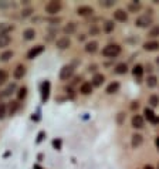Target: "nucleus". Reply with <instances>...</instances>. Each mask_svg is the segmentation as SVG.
Returning a JSON list of instances; mask_svg holds the SVG:
<instances>
[{"mask_svg": "<svg viewBox=\"0 0 159 169\" xmlns=\"http://www.w3.org/2000/svg\"><path fill=\"white\" fill-rule=\"evenodd\" d=\"M158 169H159V164H158Z\"/></svg>", "mask_w": 159, "mask_h": 169, "instance_id": "obj_43", "label": "nucleus"}, {"mask_svg": "<svg viewBox=\"0 0 159 169\" xmlns=\"http://www.w3.org/2000/svg\"><path fill=\"white\" fill-rule=\"evenodd\" d=\"M90 33H91V34H97V33H98V29H95V27H92V29L90 30Z\"/></svg>", "mask_w": 159, "mask_h": 169, "instance_id": "obj_37", "label": "nucleus"}, {"mask_svg": "<svg viewBox=\"0 0 159 169\" xmlns=\"http://www.w3.org/2000/svg\"><path fill=\"white\" fill-rule=\"evenodd\" d=\"M78 40H80V41H82V40H85V36H84V34H81V36H78Z\"/></svg>", "mask_w": 159, "mask_h": 169, "instance_id": "obj_39", "label": "nucleus"}, {"mask_svg": "<svg viewBox=\"0 0 159 169\" xmlns=\"http://www.w3.org/2000/svg\"><path fill=\"white\" fill-rule=\"evenodd\" d=\"M13 27L9 24H0V34H7L10 30H12Z\"/></svg>", "mask_w": 159, "mask_h": 169, "instance_id": "obj_27", "label": "nucleus"}, {"mask_svg": "<svg viewBox=\"0 0 159 169\" xmlns=\"http://www.w3.org/2000/svg\"><path fill=\"white\" fill-rule=\"evenodd\" d=\"M6 111H7L6 104H0V120H3L4 117H6Z\"/></svg>", "mask_w": 159, "mask_h": 169, "instance_id": "obj_30", "label": "nucleus"}, {"mask_svg": "<svg viewBox=\"0 0 159 169\" xmlns=\"http://www.w3.org/2000/svg\"><path fill=\"white\" fill-rule=\"evenodd\" d=\"M17 107H19V104L17 102H12V105H10V115H13V114L16 112Z\"/></svg>", "mask_w": 159, "mask_h": 169, "instance_id": "obj_34", "label": "nucleus"}, {"mask_svg": "<svg viewBox=\"0 0 159 169\" xmlns=\"http://www.w3.org/2000/svg\"><path fill=\"white\" fill-rule=\"evenodd\" d=\"M156 84H158V78H156L155 75H151V77H148L146 85L149 87V88H154V87H156Z\"/></svg>", "mask_w": 159, "mask_h": 169, "instance_id": "obj_23", "label": "nucleus"}, {"mask_svg": "<svg viewBox=\"0 0 159 169\" xmlns=\"http://www.w3.org/2000/svg\"><path fill=\"white\" fill-rule=\"evenodd\" d=\"M149 104H151L152 107H158V105H159V97H158V95H151V98H149Z\"/></svg>", "mask_w": 159, "mask_h": 169, "instance_id": "obj_28", "label": "nucleus"}, {"mask_svg": "<svg viewBox=\"0 0 159 169\" xmlns=\"http://www.w3.org/2000/svg\"><path fill=\"white\" fill-rule=\"evenodd\" d=\"M118 90H119L118 83H111L110 85L107 87V92H108V94H114V92H117Z\"/></svg>", "mask_w": 159, "mask_h": 169, "instance_id": "obj_22", "label": "nucleus"}, {"mask_svg": "<svg viewBox=\"0 0 159 169\" xmlns=\"http://www.w3.org/2000/svg\"><path fill=\"white\" fill-rule=\"evenodd\" d=\"M127 71H128V67L125 63H121V64H118V66L115 67V73L117 74H125Z\"/></svg>", "mask_w": 159, "mask_h": 169, "instance_id": "obj_21", "label": "nucleus"}, {"mask_svg": "<svg viewBox=\"0 0 159 169\" xmlns=\"http://www.w3.org/2000/svg\"><path fill=\"white\" fill-rule=\"evenodd\" d=\"M128 9H129V12H134V13H136L141 9V4L138 3V2H134V3H131L129 6H128Z\"/></svg>", "mask_w": 159, "mask_h": 169, "instance_id": "obj_25", "label": "nucleus"}, {"mask_svg": "<svg viewBox=\"0 0 159 169\" xmlns=\"http://www.w3.org/2000/svg\"><path fill=\"white\" fill-rule=\"evenodd\" d=\"M132 74H134V77L135 78H138V80H141L142 78V74H143V68H142V66H135L134 67V70H132Z\"/></svg>", "mask_w": 159, "mask_h": 169, "instance_id": "obj_17", "label": "nucleus"}, {"mask_svg": "<svg viewBox=\"0 0 159 169\" xmlns=\"http://www.w3.org/2000/svg\"><path fill=\"white\" fill-rule=\"evenodd\" d=\"M43 50H44V47H43V45H36V47H33V49L30 50L29 53H27V58H29V60H33V58H36L38 54L43 53Z\"/></svg>", "mask_w": 159, "mask_h": 169, "instance_id": "obj_5", "label": "nucleus"}, {"mask_svg": "<svg viewBox=\"0 0 159 169\" xmlns=\"http://www.w3.org/2000/svg\"><path fill=\"white\" fill-rule=\"evenodd\" d=\"M12 57H13V51H4V53L0 56V60H2V61H9Z\"/></svg>", "mask_w": 159, "mask_h": 169, "instance_id": "obj_24", "label": "nucleus"}, {"mask_svg": "<svg viewBox=\"0 0 159 169\" xmlns=\"http://www.w3.org/2000/svg\"><path fill=\"white\" fill-rule=\"evenodd\" d=\"M119 53H121V47H119L118 44H108L102 50V54H104L105 57H111V58L117 57Z\"/></svg>", "mask_w": 159, "mask_h": 169, "instance_id": "obj_1", "label": "nucleus"}, {"mask_svg": "<svg viewBox=\"0 0 159 169\" xmlns=\"http://www.w3.org/2000/svg\"><path fill=\"white\" fill-rule=\"evenodd\" d=\"M26 92H27V88H24V87H23V88H20V90H19V99H23L26 97Z\"/></svg>", "mask_w": 159, "mask_h": 169, "instance_id": "obj_32", "label": "nucleus"}, {"mask_svg": "<svg viewBox=\"0 0 159 169\" xmlns=\"http://www.w3.org/2000/svg\"><path fill=\"white\" fill-rule=\"evenodd\" d=\"M61 10V3L60 2H56V0H53V2H49L47 3V6H45V12L49 13V14H57L58 12Z\"/></svg>", "mask_w": 159, "mask_h": 169, "instance_id": "obj_2", "label": "nucleus"}, {"mask_svg": "<svg viewBox=\"0 0 159 169\" xmlns=\"http://www.w3.org/2000/svg\"><path fill=\"white\" fill-rule=\"evenodd\" d=\"M114 17L118 21H127L128 20V14L124 12V10H121V9H119V10H117V12L114 13Z\"/></svg>", "mask_w": 159, "mask_h": 169, "instance_id": "obj_13", "label": "nucleus"}, {"mask_svg": "<svg viewBox=\"0 0 159 169\" xmlns=\"http://www.w3.org/2000/svg\"><path fill=\"white\" fill-rule=\"evenodd\" d=\"M74 73V68L71 66H64L61 68V71H60V78L61 80H68L71 75H73Z\"/></svg>", "mask_w": 159, "mask_h": 169, "instance_id": "obj_4", "label": "nucleus"}, {"mask_svg": "<svg viewBox=\"0 0 159 169\" xmlns=\"http://www.w3.org/2000/svg\"><path fill=\"white\" fill-rule=\"evenodd\" d=\"M6 81H7V73L4 70H0V85L4 84Z\"/></svg>", "mask_w": 159, "mask_h": 169, "instance_id": "obj_29", "label": "nucleus"}, {"mask_svg": "<svg viewBox=\"0 0 159 169\" xmlns=\"http://www.w3.org/2000/svg\"><path fill=\"white\" fill-rule=\"evenodd\" d=\"M98 50V43L97 41H91V43H87L85 44V51L87 53H95Z\"/></svg>", "mask_w": 159, "mask_h": 169, "instance_id": "obj_16", "label": "nucleus"}, {"mask_svg": "<svg viewBox=\"0 0 159 169\" xmlns=\"http://www.w3.org/2000/svg\"><path fill=\"white\" fill-rule=\"evenodd\" d=\"M143 115L146 117L148 121H151V122H158V118L155 117V114L149 110V108H145V111H143Z\"/></svg>", "mask_w": 159, "mask_h": 169, "instance_id": "obj_15", "label": "nucleus"}, {"mask_svg": "<svg viewBox=\"0 0 159 169\" xmlns=\"http://www.w3.org/2000/svg\"><path fill=\"white\" fill-rule=\"evenodd\" d=\"M143 169H154V168H152L151 165H145V168H143Z\"/></svg>", "mask_w": 159, "mask_h": 169, "instance_id": "obj_41", "label": "nucleus"}, {"mask_svg": "<svg viewBox=\"0 0 159 169\" xmlns=\"http://www.w3.org/2000/svg\"><path fill=\"white\" fill-rule=\"evenodd\" d=\"M135 24L138 26V27H141V29H145V27L152 24V17L148 16V14H142V16H139L135 20Z\"/></svg>", "mask_w": 159, "mask_h": 169, "instance_id": "obj_3", "label": "nucleus"}, {"mask_svg": "<svg viewBox=\"0 0 159 169\" xmlns=\"http://www.w3.org/2000/svg\"><path fill=\"white\" fill-rule=\"evenodd\" d=\"M158 64H159V58H158Z\"/></svg>", "mask_w": 159, "mask_h": 169, "instance_id": "obj_42", "label": "nucleus"}, {"mask_svg": "<svg viewBox=\"0 0 159 169\" xmlns=\"http://www.w3.org/2000/svg\"><path fill=\"white\" fill-rule=\"evenodd\" d=\"M131 122H132V127H134L135 129H141V128H143V118L141 115H134Z\"/></svg>", "mask_w": 159, "mask_h": 169, "instance_id": "obj_8", "label": "nucleus"}, {"mask_svg": "<svg viewBox=\"0 0 159 169\" xmlns=\"http://www.w3.org/2000/svg\"><path fill=\"white\" fill-rule=\"evenodd\" d=\"M77 13H78V16L87 17V16H91V14L94 13V9L90 7V6H81V7L77 9Z\"/></svg>", "mask_w": 159, "mask_h": 169, "instance_id": "obj_6", "label": "nucleus"}, {"mask_svg": "<svg viewBox=\"0 0 159 169\" xmlns=\"http://www.w3.org/2000/svg\"><path fill=\"white\" fill-rule=\"evenodd\" d=\"M23 37H24L27 41H30V40H33V38L36 37V31L33 29H27L24 33H23Z\"/></svg>", "mask_w": 159, "mask_h": 169, "instance_id": "obj_20", "label": "nucleus"}, {"mask_svg": "<svg viewBox=\"0 0 159 169\" xmlns=\"http://www.w3.org/2000/svg\"><path fill=\"white\" fill-rule=\"evenodd\" d=\"M143 49L146 51H155V50L159 49V43L158 41H149V43H145L143 44Z\"/></svg>", "mask_w": 159, "mask_h": 169, "instance_id": "obj_14", "label": "nucleus"}, {"mask_svg": "<svg viewBox=\"0 0 159 169\" xmlns=\"http://www.w3.org/2000/svg\"><path fill=\"white\" fill-rule=\"evenodd\" d=\"M80 91H81V94H84V95L91 94V92H92V84L91 83H82Z\"/></svg>", "mask_w": 159, "mask_h": 169, "instance_id": "obj_12", "label": "nucleus"}, {"mask_svg": "<svg viewBox=\"0 0 159 169\" xmlns=\"http://www.w3.org/2000/svg\"><path fill=\"white\" fill-rule=\"evenodd\" d=\"M142 142H143L142 135H139V134H134V135H132V141H131V144H132L134 148H136V146H139V145H142Z\"/></svg>", "mask_w": 159, "mask_h": 169, "instance_id": "obj_10", "label": "nucleus"}, {"mask_svg": "<svg viewBox=\"0 0 159 169\" xmlns=\"http://www.w3.org/2000/svg\"><path fill=\"white\" fill-rule=\"evenodd\" d=\"M149 36H151V37H158V36H159V26L152 27L151 31H149Z\"/></svg>", "mask_w": 159, "mask_h": 169, "instance_id": "obj_31", "label": "nucleus"}, {"mask_svg": "<svg viewBox=\"0 0 159 169\" xmlns=\"http://www.w3.org/2000/svg\"><path fill=\"white\" fill-rule=\"evenodd\" d=\"M114 30V23L112 21H105V24H104V31L105 33H111Z\"/></svg>", "mask_w": 159, "mask_h": 169, "instance_id": "obj_26", "label": "nucleus"}, {"mask_svg": "<svg viewBox=\"0 0 159 169\" xmlns=\"http://www.w3.org/2000/svg\"><path fill=\"white\" fill-rule=\"evenodd\" d=\"M115 2L112 0H105V2H101V6H105V7H111V6H114Z\"/></svg>", "mask_w": 159, "mask_h": 169, "instance_id": "obj_33", "label": "nucleus"}, {"mask_svg": "<svg viewBox=\"0 0 159 169\" xmlns=\"http://www.w3.org/2000/svg\"><path fill=\"white\" fill-rule=\"evenodd\" d=\"M104 81H105V77H104V75H102V74H95L94 78H92V85L99 87Z\"/></svg>", "mask_w": 159, "mask_h": 169, "instance_id": "obj_19", "label": "nucleus"}, {"mask_svg": "<svg viewBox=\"0 0 159 169\" xmlns=\"http://www.w3.org/2000/svg\"><path fill=\"white\" fill-rule=\"evenodd\" d=\"M155 144H156V148L159 149V138H156V141H155Z\"/></svg>", "mask_w": 159, "mask_h": 169, "instance_id": "obj_40", "label": "nucleus"}, {"mask_svg": "<svg viewBox=\"0 0 159 169\" xmlns=\"http://www.w3.org/2000/svg\"><path fill=\"white\" fill-rule=\"evenodd\" d=\"M70 45H71V41H70L68 37H61L57 40V49H60V50L68 49Z\"/></svg>", "mask_w": 159, "mask_h": 169, "instance_id": "obj_7", "label": "nucleus"}, {"mask_svg": "<svg viewBox=\"0 0 159 169\" xmlns=\"http://www.w3.org/2000/svg\"><path fill=\"white\" fill-rule=\"evenodd\" d=\"M75 30H77V24L71 21V23H68V24H65V26H64V29H63V31H64L65 34H68V36H70V34L75 33Z\"/></svg>", "mask_w": 159, "mask_h": 169, "instance_id": "obj_11", "label": "nucleus"}, {"mask_svg": "<svg viewBox=\"0 0 159 169\" xmlns=\"http://www.w3.org/2000/svg\"><path fill=\"white\" fill-rule=\"evenodd\" d=\"M12 6V3H9V2H0V9H7Z\"/></svg>", "mask_w": 159, "mask_h": 169, "instance_id": "obj_36", "label": "nucleus"}, {"mask_svg": "<svg viewBox=\"0 0 159 169\" xmlns=\"http://www.w3.org/2000/svg\"><path fill=\"white\" fill-rule=\"evenodd\" d=\"M31 13H33L31 9H24V10L21 12V16H23V17H29L30 14H31Z\"/></svg>", "mask_w": 159, "mask_h": 169, "instance_id": "obj_35", "label": "nucleus"}, {"mask_svg": "<svg viewBox=\"0 0 159 169\" xmlns=\"http://www.w3.org/2000/svg\"><path fill=\"white\" fill-rule=\"evenodd\" d=\"M122 120H124V114H119V117H118V122H119V124H122Z\"/></svg>", "mask_w": 159, "mask_h": 169, "instance_id": "obj_38", "label": "nucleus"}, {"mask_svg": "<svg viewBox=\"0 0 159 169\" xmlns=\"http://www.w3.org/2000/svg\"><path fill=\"white\" fill-rule=\"evenodd\" d=\"M24 74H26L24 66H17V67H16V70L13 71V77H14L16 80H21L23 77H24Z\"/></svg>", "mask_w": 159, "mask_h": 169, "instance_id": "obj_9", "label": "nucleus"}, {"mask_svg": "<svg viewBox=\"0 0 159 169\" xmlns=\"http://www.w3.org/2000/svg\"><path fill=\"white\" fill-rule=\"evenodd\" d=\"M9 44H10V36H7V34H0V49L7 47Z\"/></svg>", "mask_w": 159, "mask_h": 169, "instance_id": "obj_18", "label": "nucleus"}]
</instances>
